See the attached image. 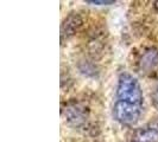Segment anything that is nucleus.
Here are the masks:
<instances>
[{"label":"nucleus","instance_id":"obj_1","mask_svg":"<svg viewBox=\"0 0 158 142\" xmlns=\"http://www.w3.org/2000/svg\"><path fill=\"white\" fill-rule=\"evenodd\" d=\"M144 109L143 88L137 77L130 72H121L115 89L113 117L119 124L132 127L139 122Z\"/></svg>","mask_w":158,"mask_h":142},{"label":"nucleus","instance_id":"obj_2","mask_svg":"<svg viewBox=\"0 0 158 142\" xmlns=\"http://www.w3.org/2000/svg\"><path fill=\"white\" fill-rule=\"evenodd\" d=\"M132 142H158V127L144 126L138 128L132 136Z\"/></svg>","mask_w":158,"mask_h":142},{"label":"nucleus","instance_id":"obj_3","mask_svg":"<svg viewBox=\"0 0 158 142\" xmlns=\"http://www.w3.org/2000/svg\"><path fill=\"white\" fill-rule=\"evenodd\" d=\"M86 2L89 5H96V6H108V5H113L115 1H113V0H110V1H107V0H87Z\"/></svg>","mask_w":158,"mask_h":142},{"label":"nucleus","instance_id":"obj_4","mask_svg":"<svg viewBox=\"0 0 158 142\" xmlns=\"http://www.w3.org/2000/svg\"><path fill=\"white\" fill-rule=\"evenodd\" d=\"M155 105H156V109H157L158 111V84L157 87H156V90H155Z\"/></svg>","mask_w":158,"mask_h":142}]
</instances>
